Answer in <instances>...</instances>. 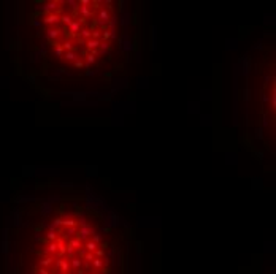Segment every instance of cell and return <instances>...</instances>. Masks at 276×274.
<instances>
[{
  "mask_svg": "<svg viewBox=\"0 0 276 274\" xmlns=\"http://www.w3.org/2000/svg\"><path fill=\"white\" fill-rule=\"evenodd\" d=\"M79 37H81V40H84V41L91 40V37H92V29H91V27H83L81 32H79Z\"/></svg>",
  "mask_w": 276,
  "mask_h": 274,
  "instance_id": "52a82bcc",
  "label": "cell"
},
{
  "mask_svg": "<svg viewBox=\"0 0 276 274\" xmlns=\"http://www.w3.org/2000/svg\"><path fill=\"white\" fill-rule=\"evenodd\" d=\"M60 46H62V49H64V51H75L73 41H72V40H68V38H67V40H65Z\"/></svg>",
  "mask_w": 276,
  "mask_h": 274,
  "instance_id": "9a60e30c",
  "label": "cell"
},
{
  "mask_svg": "<svg viewBox=\"0 0 276 274\" xmlns=\"http://www.w3.org/2000/svg\"><path fill=\"white\" fill-rule=\"evenodd\" d=\"M62 35V32L59 30V29H56V27H49L48 30H46V37H48V40H51L53 43H57V38Z\"/></svg>",
  "mask_w": 276,
  "mask_h": 274,
  "instance_id": "5b68a950",
  "label": "cell"
},
{
  "mask_svg": "<svg viewBox=\"0 0 276 274\" xmlns=\"http://www.w3.org/2000/svg\"><path fill=\"white\" fill-rule=\"evenodd\" d=\"M91 38L100 41V40H102V30H100V29H92V37H91Z\"/></svg>",
  "mask_w": 276,
  "mask_h": 274,
  "instance_id": "44dd1931",
  "label": "cell"
},
{
  "mask_svg": "<svg viewBox=\"0 0 276 274\" xmlns=\"http://www.w3.org/2000/svg\"><path fill=\"white\" fill-rule=\"evenodd\" d=\"M92 266H94L95 269L103 268V262H102V258H94V260H92Z\"/></svg>",
  "mask_w": 276,
  "mask_h": 274,
  "instance_id": "d4e9b609",
  "label": "cell"
},
{
  "mask_svg": "<svg viewBox=\"0 0 276 274\" xmlns=\"http://www.w3.org/2000/svg\"><path fill=\"white\" fill-rule=\"evenodd\" d=\"M84 249H86V252H91V253H94V252L98 249V244H95L94 241H86V244H84Z\"/></svg>",
  "mask_w": 276,
  "mask_h": 274,
  "instance_id": "5bb4252c",
  "label": "cell"
},
{
  "mask_svg": "<svg viewBox=\"0 0 276 274\" xmlns=\"http://www.w3.org/2000/svg\"><path fill=\"white\" fill-rule=\"evenodd\" d=\"M46 238H48V241H57V239H59L57 231H54V230H49V231L46 233Z\"/></svg>",
  "mask_w": 276,
  "mask_h": 274,
  "instance_id": "d6986e66",
  "label": "cell"
},
{
  "mask_svg": "<svg viewBox=\"0 0 276 274\" xmlns=\"http://www.w3.org/2000/svg\"><path fill=\"white\" fill-rule=\"evenodd\" d=\"M62 228V217H56L49 225V230H54V231H59Z\"/></svg>",
  "mask_w": 276,
  "mask_h": 274,
  "instance_id": "9c48e42d",
  "label": "cell"
},
{
  "mask_svg": "<svg viewBox=\"0 0 276 274\" xmlns=\"http://www.w3.org/2000/svg\"><path fill=\"white\" fill-rule=\"evenodd\" d=\"M65 274H68V272H65Z\"/></svg>",
  "mask_w": 276,
  "mask_h": 274,
  "instance_id": "e575fe53",
  "label": "cell"
},
{
  "mask_svg": "<svg viewBox=\"0 0 276 274\" xmlns=\"http://www.w3.org/2000/svg\"><path fill=\"white\" fill-rule=\"evenodd\" d=\"M75 272H76V274H84V271H83V269H81V268H79V269H76V271H75Z\"/></svg>",
  "mask_w": 276,
  "mask_h": 274,
  "instance_id": "836d02e7",
  "label": "cell"
},
{
  "mask_svg": "<svg viewBox=\"0 0 276 274\" xmlns=\"http://www.w3.org/2000/svg\"><path fill=\"white\" fill-rule=\"evenodd\" d=\"M65 3H67L68 7H70V10H72V11L78 10V7H79V2H76V0H67Z\"/></svg>",
  "mask_w": 276,
  "mask_h": 274,
  "instance_id": "7402d4cb",
  "label": "cell"
},
{
  "mask_svg": "<svg viewBox=\"0 0 276 274\" xmlns=\"http://www.w3.org/2000/svg\"><path fill=\"white\" fill-rule=\"evenodd\" d=\"M91 3H92L91 0H81V2H79V5H81V7H89Z\"/></svg>",
  "mask_w": 276,
  "mask_h": 274,
  "instance_id": "4dcf8cb0",
  "label": "cell"
},
{
  "mask_svg": "<svg viewBox=\"0 0 276 274\" xmlns=\"http://www.w3.org/2000/svg\"><path fill=\"white\" fill-rule=\"evenodd\" d=\"M73 65H75L76 68H83V67H84V63H83V60H81V59L75 60V62H73Z\"/></svg>",
  "mask_w": 276,
  "mask_h": 274,
  "instance_id": "f1b7e54d",
  "label": "cell"
},
{
  "mask_svg": "<svg viewBox=\"0 0 276 274\" xmlns=\"http://www.w3.org/2000/svg\"><path fill=\"white\" fill-rule=\"evenodd\" d=\"M70 265H72V266L75 268V271H76V269H79V268L83 266V260H81V258H75V257H73L72 262H70Z\"/></svg>",
  "mask_w": 276,
  "mask_h": 274,
  "instance_id": "ffe728a7",
  "label": "cell"
},
{
  "mask_svg": "<svg viewBox=\"0 0 276 274\" xmlns=\"http://www.w3.org/2000/svg\"><path fill=\"white\" fill-rule=\"evenodd\" d=\"M43 22H45L46 26H49V27H53V26H56V24L60 22V14H59V13L46 14V16H45V19H43Z\"/></svg>",
  "mask_w": 276,
  "mask_h": 274,
  "instance_id": "3957f363",
  "label": "cell"
},
{
  "mask_svg": "<svg viewBox=\"0 0 276 274\" xmlns=\"http://www.w3.org/2000/svg\"><path fill=\"white\" fill-rule=\"evenodd\" d=\"M94 62H95V56H92L91 53H89V54H86V67L89 68Z\"/></svg>",
  "mask_w": 276,
  "mask_h": 274,
  "instance_id": "603a6c76",
  "label": "cell"
},
{
  "mask_svg": "<svg viewBox=\"0 0 276 274\" xmlns=\"http://www.w3.org/2000/svg\"><path fill=\"white\" fill-rule=\"evenodd\" d=\"M97 230L92 227V225H86V227H79L78 228V231H76V239H79V241L83 243L86 238L88 236H91V235H94Z\"/></svg>",
  "mask_w": 276,
  "mask_h": 274,
  "instance_id": "7a4b0ae2",
  "label": "cell"
},
{
  "mask_svg": "<svg viewBox=\"0 0 276 274\" xmlns=\"http://www.w3.org/2000/svg\"><path fill=\"white\" fill-rule=\"evenodd\" d=\"M62 227L64 228H68V227H78V222L72 217H64L62 219Z\"/></svg>",
  "mask_w": 276,
  "mask_h": 274,
  "instance_id": "ba28073f",
  "label": "cell"
},
{
  "mask_svg": "<svg viewBox=\"0 0 276 274\" xmlns=\"http://www.w3.org/2000/svg\"><path fill=\"white\" fill-rule=\"evenodd\" d=\"M64 59L68 60V62H75V60H78L76 51H65V53H64Z\"/></svg>",
  "mask_w": 276,
  "mask_h": 274,
  "instance_id": "30bf717a",
  "label": "cell"
},
{
  "mask_svg": "<svg viewBox=\"0 0 276 274\" xmlns=\"http://www.w3.org/2000/svg\"><path fill=\"white\" fill-rule=\"evenodd\" d=\"M98 46H100V41H97V40H92V38H91V40L86 41V48L89 49V53H91V51H97Z\"/></svg>",
  "mask_w": 276,
  "mask_h": 274,
  "instance_id": "7c38bea8",
  "label": "cell"
},
{
  "mask_svg": "<svg viewBox=\"0 0 276 274\" xmlns=\"http://www.w3.org/2000/svg\"><path fill=\"white\" fill-rule=\"evenodd\" d=\"M102 239H103V238H102V233H100V231H95V233L92 235V239H91V241H94L95 244H100Z\"/></svg>",
  "mask_w": 276,
  "mask_h": 274,
  "instance_id": "cb8c5ba5",
  "label": "cell"
},
{
  "mask_svg": "<svg viewBox=\"0 0 276 274\" xmlns=\"http://www.w3.org/2000/svg\"><path fill=\"white\" fill-rule=\"evenodd\" d=\"M73 16L72 14H60V22L64 24V27H68L72 22H73Z\"/></svg>",
  "mask_w": 276,
  "mask_h": 274,
  "instance_id": "8fae6325",
  "label": "cell"
},
{
  "mask_svg": "<svg viewBox=\"0 0 276 274\" xmlns=\"http://www.w3.org/2000/svg\"><path fill=\"white\" fill-rule=\"evenodd\" d=\"M65 255H67V257H70V258H73V255H75V249H72L70 246H67V250H65Z\"/></svg>",
  "mask_w": 276,
  "mask_h": 274,
  "instance_id": "83f0119b",
  "label": "cell"
},
{
  "mask_svg": "<svg viewBox=\"0 0 276 274\" xmlns=\"http://www.w3.org/2000/svg\"><path fill=\"white\" fill-rule=\"evenodd\" d=\"M94 257H95V258H102V257H105V250H103L102 247H98V249L94 252Z\"/></svg>",
  "mask_w": 276,
  "mask_h": 274,
  "instance_id": "4316f807",
  "label": "cell"
},
{
  "mask_svg": "<svg viewBox=\"0 0 276 274\" xmlns=\"http://www.w3.org/2000/svg\"><path fill=\"white\" fill-rule=\"evenodd\" d=\"M53 53H54L56 57H64V53H65V51L62 49V46H60L59 43H53Z\"/></svg>",
  "mask_w": 276,
  "mask_h": 274,
  "instance_id": "4fadbf2b",
  "label": "cell"
},
{
  "mask_svg": "<svg viewBox=\"0 0 276 274\" xmlns=\"http://www.w3.org/2000/svg\"><path fill=\"white\" fill-rule=\"evenodd\" d=\"M76 16H78V18H83V19L86 21V19L92 18L94 13H92V10H89V7H81V5H79V7H78V14H76Z\"/></svg>",
  "mask_w": 276,
  "mask_h": 274,
  "instance_id": "8992f818",
  "label": "cell"
},
{
  "mask_svg": "<svg viewBox=\"0 0 276 274\" xmlns=\"http://www.w3.org/2000/svg\"><path fill=\"white\" fill-rule=\"evenodd\" d=\"M94 258H95V257H94V253L88 252V253L84 255V258H83V260H84V263H92V260H94Z\"/></svg>",
  "mask_w": 276,
  "mask_h": 274,
  "instance_id": "484cf974",
  "label": "cell"
},
{
  "mask_svg": "<svg viewBox=\"0 0 276 274\" xmlns=\"http://www.w3.org/2000/svg\"><path fill=\"white\" fill-rule=\"evenodd\" d=\"M110 44H111L110 41H100V46H98V48L102 49V51H100V54L108 53V51H110Z\"/></svg>",
  "mask_w": 276,
  "mask_h": 274,
  "instance_id": "e0dca14e",
  "label": "cell"
},
{
  "mask_svg": "<svg viewBox=\"0 0 276 274\" xmlns=\"http://www.w3.org/2000/svg\"><path fill=\"white\" fill-rule=\"evenodd\" d=\"M59 5H60V2H48V3L41 5V11L46 13V14H53V13L57 11Z\"/></svg>",
  "mask_w": 276,
  "mask_h": 274,
  "instance_id": "277c9868",
  "label": "cell"
},
{
  "mask_svg": "<svg viewBox=\"0 0 276 274\" xmlns=\"http://www.w3.org/2000/svg\"><path fill=\"white\" fill-rule=\"evenodd\" d=\"M67 246H70L72 249H81V241H79V239H76V238L68 239V244Z\"/></svg>",
  "mask_w": 276,
  "mask_h": 274,
  "instance_id": "2e32d148",
  "label": "cell"
},
{
  "mask_svg": "<svg viewBox=\"0 0 276 274\" xmlns=\"http://www.w3.org/2000/svg\"><path fill=\"white\" fill-rule=\"evenodd\" d=\"M53 257H46V258H43V260H40V268H46V266H49V265H53Z\"/></svg>",
  "mask_w": 276,
  "mask_h": 274,
  "instance_id": "ac0fdd59",
  "label": "cell"
},
{
  "mask_svg": "<svg viewBox=\"0 0 276 274\" xmlns=\"http://www.w3.org/2000/svg\"><path fill=\"white\" fill-rule=\"evenodd\" d=\"M84 19L83 18H76L73 19V22L68 26L67 29H68V35H72V37H75V35H79V32H81V29H83V26H84Z\"/></svg>",
  "mask_w": 276,
  "mask_h": 274,
  "instance_id": "6da1fadb",
  "label": "cell"
},
{
  "mask_svg": "<svg viewBox=\"0 0 276 274\" xmlns=\"http://www.w3.org/2000/svg\"><path fill=\"white\" fill-rule=\"evenodd\" d=\"M86 253H88V252H86L84 247H83V249H78V255H79V258H81V260L84 258V255H86Z\"/></svg>",
  "mask_w": 276,
  "mask_h": 274,
  "instance_id": "f546056e",
  "label": "cell"
},
{
  "mask_svg": "<svg viewBox=\"0 0 276 274\" xmlns=\"http://www.w3.org/2000/svg\"><path fill=\"white\" fill-rule=\"evenodd\" d=\"M33 26H35V27H40V26H41V22H40V18H35V21H33Z\"/></svg>",
  "mask_w": 276,
  "mask_h": 274,
  "instance_id": "d6a6232c",
  "label": "cell"
},
{
  "mask_svg": "<svg viewBox=\"0 0 276 274\" xmlns=\"http://www.w3.org/2000/svg\"><path fill=\"white\" fill-rule=\"evenodd\" d=\"M114 253H116V249H114V247H111V249L108 250V258H110V257H113Z\"/></svg>",
  "mask_w": 276,
  "mask_h": 274,
  "instance_id": "1f68e13d",
  "label": "cell"
}]
</instances>
